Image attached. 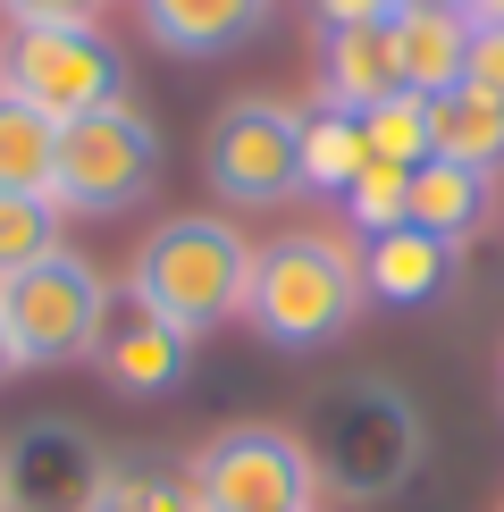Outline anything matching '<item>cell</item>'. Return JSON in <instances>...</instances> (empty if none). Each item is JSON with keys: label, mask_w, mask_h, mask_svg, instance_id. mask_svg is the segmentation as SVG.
Returning a JSON list of instances; mask_svg holds the SVG:
<instances>
[{"label": "cell", "mask_w": 504, "mask_h": 512, "mask_svg": "<svg viewBox=\"0 0 504 512\" xmlns=\"http://www.w3.org/2000/svg\"><path fill=\"white\" fill-rule=\"evenodd\" d=\"M370 286H362V261H353L336 236L320 227H286L278 244L252 252V303L244 319L269 336L278 353H320L362 319Z\"/></svg>", "instance_id": "obj_1"}, {"label": "cell", "mask_w": 504, "mask_h": 512, "mask_svg": "<svg viewBox=\"0 0 504 512\" xmlns=\"http://www.w3.org/2000/svg\"><path fill=\"white\" fill-rule=\"evenodd\" d=\"M126 303L177 319L185 336L219 328L252 303V244L210 210H185V219H160L152 236L135 244V269H126Z\"/></svg>", "instance_id": "obj_2"}, {"label": "cell", "mask_w": 504, "mask_h": 512, "mask_svg": "<svg viewBox=\"0 0 504 512\" xmlns=\"http://www.w3.org/2000/svg\"><path fill=\"white\" fill-rule=\"evenodd\" d=\"M303 445H311V462H320V479L336 496L378 504V496H395V487L412 479V462H420L429 437H420V412L387 387V378H353V387H336L320 403V429Z\"/></svg>", "instance_id": "obj_3"}, {"label": "cell", "mask_w": 504, "mask_h": 512, "mask_svg": "<svg viewBox=\"0 0 504 512\" xmlns=\"http://www.w3.org/2000/svg\"><path fill=\"white\" fill-rule=\"evenodd\" d=\"M0 319H9L17 370H68V361H93L101 336H110V277H101L84 252L59 244L51 261L17 269L0 286Z\"/></svg>", "instance_id": "obj_4"}, {"label": "cell", "mask_w": 504, "mask_h": 512, "mask_svg": "<svg viewBox=\"0 0 504 512\" xmlns=\"http://www.w3.org/2000/svg\"><path fill=\"white\" fill-rule=\"evenodd\" d=\"M0 84L17 101H34L51 126H76L126 101V59L101 26H17L0 51Z\"/></svg>", "instance_id": "obj_5"}, {"label": "cell", "mask_w": 504, "mask_h": 512, "mask_svg": "<svg viewBox=\"0 0 504 512\" xmlns=\"http://www.w3.org/2000/svg\"><path fill=\"white\" fill-rule=\"evenodd\" d=\"M152 177H160V126L143 118L135 101L59 126V168H51V202L59 210L110 219V210L152 194Z\"/></svg>", "instance_id": "obj_6"}, {"label": "cell", "mask_w": 504, "mask_h": 512, "mask_svg": "<svg viewBox=\"0 0 504 512\" xmlns=\"http://www.w3.org/2000/svg\"><path fill=\"white\" fill-rule=\"evenodd\" d=\"M185 479H194L202 512H311V496H320L311 445L269 429V420H244V429L210 437Z\"/></svg>", "instance_id": "obj_7"}, {"label": "cell", "mask_w": 504, "mask_h": 512, "mask_svg": "<svg viewBox=\"0 0 504 512\" xmlns=\"http://www.w3.org/2000/svg\"><path fill=\"white\" fill-rule=\"evenodd\" d=\"M202 177L219 202H244V210H269L303 185V110L269 93H244L210 118L202 135Z\"/></svg>", "instance_id": "obj_8"}, {"label": "cell", "mask_w": 504, "mask_h": 512, "mask_svg": "<svg viewBox=\"0 0 504 512\" xmlns=\"http://www.w3.org/2000/svg\"><path fill=\"white\" fill-rule=\"evenodd\" d=\"M101 487V454L68 420H34L9 454V504L17 512H84Z\"/></svg>", "instance_id": "obj_9"}, {"label": "cell", "mask_w": 504, "mask_h": 512, "mask_svg": "<svg viewBox=\"0 0 504 512\" xmlns=\"http://www.w3.org/2000/svg\"><path fill=\"white\" fill-rule=\"evenodd\" d=\"M101 378H110L118 395H168L185 387V370H194V336L177 328V319L126 303V319H110V336H101Z\"/></svg>", "instance_id": "obj_10"}, {"label": "cell", "mask_w": 504, "mask_h": 512, "mask_svg": "<svg viewBox=\"0 0 504 512\" xmlns=\"http://www.w3.org/2000/svg\"><path fill=\"white\" fill-rule=\"evenodd\" d=\"M387 93H404L387 26H328V34H320V110L370 118Z\"/></svg>", "instance_id": "obj_11"}, {"label": "cell", "mask_w": 504, "mask_h": 512, "mask_svg": "<svg viewBox=\"0 0 504 512\" xmlns=\"http://www.w3.org/2000/svg\"><path fill=\"white\" fill-rule=\"evenodd\" d=\"M278 0H143V34L177 59H219L269 26Z\"/></svg>", "instance_id": "obj_12"}, {"label": "cell", "mask_w": 504, "mask_h": 512, "mask_svg": "<svg viewBox=\"0 0 504 512\" xmlns=\"http://www.w3.org/2000/svg\"><path fill=\"white\" fill-rule=\"evenodd\" d=\"M362 286L378 294V303H437V294L454 286V244H437V236H420V227H387V236H370L362 244Z\"/></svg>", "instance_id": "obj_13"}, {"label": "cell", "mask_w": 504, "mask_h": 512, "mask_svg": "<svg viewBox=\"0 0 504 512\" xmlns=\"http://www.w3.org/2000/svg\"><path fill=\"white\" fill-rule=\"evenodd\" d=\"M387 42H395V76L404 93H446L462 84V51H471V17L462 9H395L387 17Z\"/></svg>", "instance_id": "obj_14"}, {"label": "cell", "mask_w": 504, "mask_h": 512, "mask_svg": "<svg viewBox=\"0 0 504 512\" xmlns=\"http://www.w3.org/2000/svg\"><path fill=\"white\" fill-rule=\"evenodd\" d=\"M404 219L437 244H471V227L488 219V168H462V160H420L412 168V194H404Z\"/></svg>", "instance_id": "obj_15"}, {"label": "cell", "mask_w": 504, "mask_h": 512, "mask_svg": "<svg viewBox=\"0 0 504 512\" xmlns=\"http://www.w3.org/2000/svg\"><path fill=\"white\" fill-rule=\"evenodd\" d=\"M429 152L462 160V168H496L504 160V101H488L479 84L429 93Z\"/></svg>", "instance_id": "obj_16"}, {"label": "cell", "mask_w": 504, "mask_h": 512, "mask_svg": "<svg viewBox=\"0 0 504 512\" xmlns=\"http://www.w3.org/2000/svg\"><path fill=\"white\" fill-rule=\"evenodd\" d=\"M59 168V126L0 84V194H51Z\"/></svg>", "instance_id": "obj_17"}, {"label": "cell", "mask_w": 504, "mask_h": 512, "mask_svg": "<svg viewBox=\"0 0 504 512\" xmlns=\"http://www.w3.org/2000/svg\"><path fill=\"white\" fill-rule=\"evenodd\" d=\"M84 512H202L194 504V479L185 471H160V462H101V487Z\"/></svg>", "instance_id": "obj_18"}, {"label": "cell", "mask_w": 504, "mask_h": 512, "mask_svg": "<svg viewBox=\"0 0 504 512\" xmlns=\"http://www.w3.org/2000/svg\"><path fill=\"white\" fill-rule=\"evenodd\" d=\"M370 168V143H362V118H303V185H320V194H345L353 177Z\"/></svg>", "instance_id": "obj_19"}, {"label": "cell", "mask_w": 504, "mask_h": 512, "mask_svg": "<svg viewBox=\"0 0 504 512\" xmlns=\"http://www.w3.org/2000/svg\"><path fill=\"white\" fill-rule=\"evenodd\" d=\"M59 252V202L51 194H0V286L17 269L51 261Z\"/></svg>", "instance_id": "obj_20"}, {"label": "cell", "mask_w": 504, "mask_h": 512, "mask_svg": "<svg viewBox=\"0 0 504 512\" xmlns=\"http://www.w3.org/2000/svg\"><path fill=\"white\" fill-rule=\"evenodd\" d=\"M362 143H370V160L420 168V160H429V101H420V93H387L362 118Z\"/></svg>", "instance_id": "obj_21"}, {"label": "cell", "mask_w": 504, "mask_h": 512, "mask_svg": "<svg viewBox=\"0 0 504 512\" xmlns=\"http://www.w3.org/2000/svg\"><path fill=\"white\" fill-rule=\"evenodd\" d=\"M404 194H412V168L370 160L362 177L345 185V210H353V227H362V236H387V227H404Z\"/></svg>", "instance_id": "obj_22"}, {"label": "cell", "mask_w": 504, "mask_h": 512, "mask_svg": "<svg viewBox=\"0 0 504 512\" xmlns=\"http://www.w3.org/2000/svg\"><path fill=\"white\" fill-rule=\"evenodd\" d=\"M462 84H479L488 101H504V26H471V51H462Z\"/></svg>", "instance_id": "obj_23"}, {"label": "cell", "mask_w": 504, "mask_h": 512, "mask_svg": "<svg viewBox=\"0 0 504 512\" xmlns=\"http://www.w3.org/2000/svg\"><path fill=\"white\" fill-rule=\"evenodd\" d=\"M0 9H9L17 26H93L110 0H0Z\"/></svg>", "instance_id": "obj_24"}, {"label": "cell", "mask_w": 504, "mask_h": 512, "mask_svg": "<svg viewBox=\"0 0 504 512\" xmlns=\"http://www.w3.org/2000/svg\"><path fill=\"white\" fill-rule=\"evenodd\" d=\"M320 9V26H387L395 0H311Z\"/></svg>", "instance_id": "obj_25"}, {"label": "cell", "mask_w": 504, "mask_h": 512, "mask_svg": "<svg viewBox=\"0 0 504 512\" xmlns=\"http://www.w3.org/2000/svg\"><path fill=\"white\" fill-rule=\"evenodd\" d=\"M462 17L471 26H504V0H462Z\"/></svg>", "instance_id": "obj_26"}, {"label": "cell", "mask_w": 504, "mask_h": 512, "mask_svg": "<svg viewBox=\"0 0 504 512\" xmlns=\"http://www.w3.org/2000/svg\"><path fill=\"white\" fill-rule=\"evenodd\" d=\"M17 378V345H9V319H0V387Z\"/></svg>", "instance_id": "obj_27"}, {"label": "cell", "mask_w": 504, "mask_h": 512, "mask_svg": "<svg viewBox=\"0 0 504 512\" xmlns=\"http://www.w3.org/2000/svg\"><path fill=\"white\" fill-rule=\"evenodd\" d=\"M395 9H462V0H395Z\"/></svg>", "instance_id": "obj_28"}, {"label": "cell", "mask_w": 504, "mask_h": 512, "mask_svg": "<svg viewBox=\"0 0 504 512\" xmlns=\"http://www.w3.org/2000/svg\"><path fill=\"white\" fill-rule=\"evenodd\" d=\"M0 512H9V454H0Z\"/></svg>", "instance_id": "obj_29"}]
</instances>
